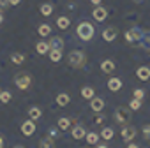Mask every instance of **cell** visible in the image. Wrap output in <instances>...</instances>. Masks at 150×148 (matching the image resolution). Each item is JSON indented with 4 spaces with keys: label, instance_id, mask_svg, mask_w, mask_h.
<instances>
[{
    "label": "cell",
    "instance_id": "7bdbcfd3",
    "mask_svg": "<svg viewBox=\"0 0 150 148\" xmlns=\"http://www.w3.org/2000/svg\"><path fill=\"white\" fill-rule=\"evenodd\" d=\"M14 148H25V146H20V144H16V146H14Z\"/></svg>",
    "mask_w": 150,
    "mask_h": 148
},
{
    "label": "cell",
    "instance_id": "9a60e30c",
    "mask_svg": "<svg viewBox=\"0 0 150 148\" xmlns=\"http://www.w3.org/2000/svg\"><path fill=\"white\" fill-rule=\"evenodd\" d=\"M69 102H71V97H69V94L62 92V94H58V95H57V104H58V106H62V108H64V106H67Z\"/></svg>",
    "mask_w": 150,
    "mask_h": 148
},
{
    "label": "cell",
    "instance_id": "4dcf8cb0",
    "mask_svg": "<svg viewBox=\"0 0 150 148\" xmlns=\"http://www.w3.org/2000/svg\"><path fill=\"white\" fill-rule=\"evenodd\" d=\"M129 108H132V109H139L141 108V101L139 99H131V102H129Z\"/></svg>",
    "mask_w": 150,
    "mask_h": 148
},
{
    "label": "cell",
    "instance_id": "f1b7e54d",
    "mask_svg": "<svg viewBox=\"0 0 150 148\" xmlns=\"http://www.w3.org/2000/svg\"><path fill=\"white\" fill-rule=\"evenodd\" d=\"M11 99H13V94L11 92H0V102L7 104V102H11Z\"/></svg>",
    "mask_w": 150,
    "mask_h": 148
},
{
    "label": "cell",
    "instance_id": "4316f807",
    "mask_svg": "<svg viewBox=\"0 0 150 148\" xmlns=\"http://www.w3.org/2000/svg\"><path fill=\"white\" fill-rule=\"evenodd\" d=\"M50 34H51V27H50V25H46V23H44V25H41V27H39V35L48 37Z\"/></svg>",
    "mask_w": 150,
    "mask_h": 148
},
{
    "label": "cell",
    "instance_id": "d4e9b609",
    "mask_svg": "<svg viewBox=\"0 0 150 148\" xmlns=\"http://www.w3.org/2000/svg\"><path fill=\"white\" fill-rule=\"evenodd\" d=\"M50 58L51 62H58L62 58V49H50Z\"/></svg>",
    "mask_w": 150,
    "mask_h": 148
},
{
    "label": "cell",
    "instance_id": "7a4b0ae2",
    "mask_svg": "<svg viewBox=\"0 0 150 148\" xmlns=\"http://www.w3.org/2000/svg\"><path fill=\"white\" fill-rule=\"evenodd\" d=\"M67 62H69V65H72V67H83V65H85V62H87V56H85V53H83V51L74 49V51H71V53H69Z\"/></svg>",
    "mask_w": 150,
    "mask_h": 148
},
{
    "label": "cell",
    "instance_id": "b9f144b4",
    "mask_svg": "<svg viewBox=\"0 0 150 148\" xmlns=\"http://www.w3.org/2000/svg\"><path fill=\"white\" fill-rule=\"evenodd\" d=\"M97 148H108L106 144H97Z\"/></svg>",
    "mask_w": 150,
    "mask_h": 148
},
{
    "label": "cell",
    "instance_id": "ffe728a7",
    "mask_svg": "<svg viewBox=\"0 0 150 148\" xmlns=\"http://www.w3.org/2000/svg\"><path fill=\"white\" fill-rule=\"evenodd\" d=\"M57 25H58V28L65 30V28H69L71 21H69V18H65V16H60V18H57Z\"/></svg>",
    "mask_w": 150,
    "mask_h": 148
},
{
    "label": "cell",
    "instance_id": "1f68e13d",
    "mask_svg": "<svg viewBox=\"0 0 150 148\" xmlns=\"http://www.w3.org/2000/svg\"><path fill=\"white\" fill-rule=\"evenodd\" d=\"M143 137H145V141L150 144V123L143 127Z\"/></svg>",
    "mask_w": 150,
    "mask_h": 148
},
{
    "label": "cell",
    "instance_id": "44dd1931",
    "mask_svg": "<svg viewBox=\"0 0 150 148\" xmlns=\"http://www.w3.org/2000/svg\"><path fill=\"white\" fill-rule=\"evenodd\" d=\"M113 134H115V132H113V129H111V127H104V129L101 130V134H99V136H101L103 139H106V141H110V139L113 137Z\"/></svg>",
    "mask_w": 150,
    "mask_h": 148
},
{
    "label": "cell",
    "instance_id": "f6af8a7d",
    "mask_svg": "<svg viewBox=\"0 0 150 148\" xmlns=\"http://www.w3.org/2000/svg\"><path fill=\"white\" fill-rule=\"evenodd\" d=\"M0 92H2V90H0Z\"/></svg>",
    "mask_w": 150,
    "mask_h": 148
},
{
    "label": "cell",
    "instance_id": "5bb4252c",
    "mask_svg": "<svg viewBox=\"0 0 150 148\" xmlns=\"http://www.w3.org/2000/svg\"><path fill=\"white\" fill-rule=\"evenodd\" d=\"M85 136H87V132H85V129H83L81 125H76V127L72 129V137L76 139V141H78V139H83Z\"/></svg>",
    "mask_w": 150,
    "mask_h": 148
},
{
    "label": "cell",
    "instance_id": "e575fe53",
    "mask_svg": "<svg viewBox=\"0 0 150 148\" xmlns=\"http://www.w3.org/2000/svg\"><path fill=\"white\" fill-rule=\"evenodd\" d=\"M103 122H104V116H103V115H97V116H96V120H94V123H99V125H101Z\"/></svg>",
    "mask_w": 150,
    "mask_h": 148
},
{
    "label": "cell",
    "instance_id": "f35d334b",
    "mask_svg": "<svg viewBox=\"0 0 150 148\" xmlns=\"http://www.w3.org/2000/svg\"><path fill=\"white\" fill-rule=\"evenodd\" d=\"M127 148H139V146H138V144H134V143H129V146H127Z\"/></svg>",
    "mask_w": 150,
    "mask_h": 148
},
{
    "label": "cell",
    "instance_id": "74e56055",
    "mask_svg": "<svg viewBox=\"0 0 150 148\" xmlns=\"http://www.w3.org/2000/svg\"><path fill=\"white\" fill-rule=\"evenodd\" d=\"M90 2H92L94 6H99V4H101V0H90Z\"/></svg>",
    "mask_w": 150,
    "mask_h": 148
},
{
    "label": "cell",
    "instance_id": "e0dca14e",
    "mask_svg": "<svg viewBox=\"0 0 150 148\" xmlns=\"http://www.w3.org/2000/svg\"><path fill=\"white\" fill-rule=\"evenodd\" d=\"M41 115H42V111H41V108H37V106H32L30 109H28V116H30V120H39L41 118Z\"/></svg>",
    "mask_w": 150,
    "mask_h": 148
},
{
    "label": "cell",
    "instance_id": "8fae6325",
    "mask_svg": "<svg viewBox=\"0 0 150 148\" xmlns=\"http://www.w3.org/2000/svg\"><path fill=\"white\" fill-rule=\"evenodd\" d=\"M136 76H138V80H141V81H146L148 78H150V69L148 67H138V70H136Z\"/></svg>",
    "mask_w": 150,
    "mask_h": 148
},
{
    "label": "cell",
    "instance_id": "60d3db41",
    "mask_svg": "<svg viewBox=\"0 0 150 148\" xmlns=\"http://www.w3.org/2000/svg\"><path fill=\"white\" fill-rule=\"evenodd\" d=\"M0 148H4V139L0 137Z\"/></svg>",
    "mask_w": 150,
    "mask_h": 148
},
{
    "label": "cell",
    "instance_id": "52a82bcc",
    "mask_svg": "<svg viewBox=\"0 0 150 148\" xmlns=\"http://www.w3.org/2000/svg\"><path fill=\"white\" fill-rule=\"evenodd\" d=\"M34 132H35V123H34V120H27V122L21 123V134H23V136H32Z\"/></svg>",
    "mask_w": 150,
    "mask_h": 148
},
{
    "label": "cell",
    "instance_id": "f546056e",
    "mask_svg": "<svg viewBox=\"0 0 150 148\" xmlns=\"http://www.w3.org/2000/svg\"><path fill=\"white\" fill-rule=\"evenodd\" d=\"M51 13H53V7H51L50 4H42V6H41V14H42V16H50Z\"/></svg>",
    "mask_w": 150,
    "mask_h": 148
},
{
    "label": "cell",
    "instance_id": "4fadbf2b",
    "mask_svg": "<svg viewBox=\"0 0 150 148\" xmlns=\"http://www.w3.org/2000/svg\"><path fill=\"white\" fill-rule=\"evenodd\" d=\"M108 88H110L111 92H118V90L122 88V80H118V78H110V80H108Z\"/></svg>",
    "mask_w": 150,
    "mask_h": 148
},
{
    "label": "cell",
    "instance_id": "277c9868",
    "mask_svg": "<svg viewBox=\"0 0 150 148\" xmlns=\"http://www.w3.org/2000/svg\"><path fill=\"white\" fill-rule=\"evenodd\" d=\"M14 83L20 90H28L32 87V76L28 72H18L14 76Z\"/></svg>",
    "mask_w": 150,
    "mask_h": 148
},
{
    "label": "cell",
    "instance_id": "8d00e7d4",
    "mask_svg": "<svg viewBox=\"0 0 150 148\" xmlns=\"http://www.w3.org/2000/svg\"><path fill=\"white\" fill-rule=\"evenodd\" d=\"M20 2H21V0H9V4H11V6H18Z\"/></svg>",
    "mask_w": 150,
    "mask_h": 148
},
{
    "label": "cell",
    "instance_id": "7c38bea8",
    "mask_svg": "<svg viewBox=\"0 0 150 148\" xmlns=\"http://www.w3.org/2000/svg\"><path fill=\"white\" fill-rule=\"evenodd\" d=\"M48 46H50V49H62L64 48V41H62V37H51L48 41Z\"/></svg>",
    "mask_w": 150,
    "mask_h": 148
},
{
    "label": "cell",
    "instance_id": "83f0119b",
    "mask_svg": "<svg viewBox=\"0 0 150 148\" xmlns=\"http://www.w3.org/2000/svg\"><path fill=\"white\" fill-rule=\"evenodd\" d=\"M141 46L150 48V30H143V39H141Z\"/></svg>",
    "mask_w": 150,
    "mask_h": 148
},
{
    "label": "cell",
    "instance_id": "2e32d148",
    "mask_svg": "<svg viewBox=\"0 0 150 148\" xmlns=\"http://www.w3.org/2000/svg\"><path fill=\"white\" fill-rule=\"evenodd\" d=\"M101 70H103V72H108V74L113 72V70H115V62H113V60H104V62L101 63Z\"/></svg>",
    "mask_w": 150,
    "mask_h": 148
},
{
    "label": "cell",
    "instance_id": "3957f363",
    "mask_svg": "<svg viewBox=\"0 0 150 148\" xmlns=\"http://www.w3.org/2000/svg\"><path fill=\"white\" fill-rule=\"evenodd\" d=\"M141 39H143V30L138 28V27L125 32V41L129 44H132V46H141Z\"/></svg>",
    "mask_w": 150,
    "mask_h": 148
},
{
    "label": "cell",
    "instance_id": "6da1fadb",
    "mask_svg": "<svg viewBox=\"0 0 150 148\" xmlns=\"http://www.w3.org/2000/svg\"><path fill=\"white\" fill-rule=\"evenodd\" d=\"M76 34H78V37H80L81 41H90V39L94 37L96 30H94V27H92L90 23L83 21V23H80V25H78V28H76Z\"/></svg>",
    "mask_w": 150,
    "mask_h": 148
},
{
    "label": "cell",
    "instance_id": "d590c367",
    "mask_svg": "<svg viewBox=\"0 0 150 148\" xmlns=\"http://www.w3.org/2000/svg\"><path fill=\"white\" fill-rule=\"evenodd\" d=\"M57 136H58V130H57V129H50V137H53V139H55Z\"/></svg>",
    "mask_w": 150,
    "mask_h": 148
},
{
    "label": "cell",
    "instance_id": "d6a6232c",
    "mask_svg": "<svg viewBox=\"0 0 150 148\" xmlns=\"http://www.w3.org/2000/svg\"><path fill=\"white\" fill-rule=\"evenodd\" d=\"M132 97H134V99H139V101H141V99L145 97V90H141V88H136V90L132 92Z\"/></svg>",
    "mask_w": 150,
    "mask_h": 148
},
{
    "label": "cell",
    "instance_id": "30bf717a",
    "mask_svg": "<svg viewBox=\"0 0 150 148\" xmlns=\"http://www.w3.org/2000/svg\"><path fill=\"white\" fill-rule=\"evenodd\" d=\"M90 108H92V111L99 113V111L104 109V101L99 99V97H92V99H90Z\"/></svg>",
    "mask_w": 150,
    "mask_h": 148
},
{
    "label": "cell",
    "instance_id": "603a6c76",
    "mask_svg": "<svg viewBox=\"0 0 150 148\" xmlns=\"http://www.w3.org/2000/svg\"><path fill=\"white\" fill-rule=\"evenodd\" d=\"M99 134H96V132H88L87 136H85V139H87V143L88 144H97V141H99Z\"/></svg>",
    "mask_w": 150,
    "mask_h": 148
},
{
    "label": "cell",
    "instance_id": "ba28073f",
    "mask_svg": "<svg viewBox=\"0 0 150 148\" xmlns=\"http://www.w3.org/2000/svg\"><path fill=\"white\" fill-rule=\"evenodd\" d=\"M117 28L115 27H108V28H104L103 30V39L106 41V42H111V41H115V37H117Z\"/></svg>",
    "mask_w": 150,
    "mask_h": 148
},
{
    "label": "cell",
    "instance_id": "d6986e66",
    "mask_svg": "<svg viewBox=\"0 0 150 148\" xmlns=\"http://www.w3.org/2000/svg\"><path fill=\"white\" fill-rule=\"evenodd\" d=\"M81 97H83V99H88V101H90L92 97H96L94 88H92V87H83V88H81Z\"/></svg>",
    "mask_w": 150,
    "mask_h": 148
},
{
    "label": "cell",
    "instance_id": "cb8c5ba5",
    "mask_svg": "<svg viewBox=\"0 0 150 148\" xmlns=\"http://www.w3.org/2000/svg\"><path fill=\"white\" fill-rule=\"evenodd\" d=\"M11 62L16 63V65H20V63L25 62V55H21V53H13V55H11Z\"/></svg>",
    "mask_w": 150,
    "mask_h": 148
},
{
    "label": "cell",
    "instance_id": "ee69618b",
    "mask_svg": "<svg viewBox=\"0 0 150 148\" xmlns=\"http://www.w3.org/2000/svg\"><path fill=\"white\" fill-rule=\"evenodd\" d=\"M134 2H141V0H134Z\"/></svg>",
    "mask_w": 150,
    "mask_h": 148
},
{
    "label": "cell",
    "instance_id": "836d02e7",
    "mask_svg": "<svg viewBox=\"0 0 150 148\" xmlns=\"http://www.w3.org/2000/svg\"><path fill=\"white\" fill-rule=\"evenodd\" d=\"M7 6H11V4H9V0H0V11L7 9Z\"/></svg>",
    "mask_w": 150,
    "mask_h": 148
},
{
    "label": "cell",
    "instance_id": "5b68a950",
    "mask_svg": "<svg viewBox=\"0 0 150 148\" xmlns=\"http://www.w3.org/2000/svg\"><path fill=\"white\" fill-rule=\"evenodd\" d=\"M131 116H132V113H131V109L129 108H117V111H115V120H117V123H120V125H127L129 122H131Z\"/></svg>",
    "mask_w": 150,
    "mask_h": 148
},
{
    "label": "cell",
    "instance_id": "8992f818",
    "mask_svg": "<svg viewBox=\"0 0 150 148\" xmlns=\"http://www.w3.org/2000/svg\"><path fill=\"white\" fill-rule=\"evenodd\" d=\"M134 137H136V129L131 127V125H125V127L122 129V139L127 141V143H131Z\"/></svg>",
    "mask_w": 150,
    "mask_h": 148
},
{
    "label": "cell",
    "instance_id": "7402d4cb",
    "mask_svg": "<svg viewBox=\"0 0 150 148\" xmlns=\"http://www.w3.org/2000/svg\"><path fill=\"white\" fill-rule=\"evenodd\" d=\"M35 49H37V53H39V55H44V53H48V51H50V46H48V42L41 41V42H37Z\"/></svg>",
    "mask_w": 150,
    "mask_h": 148
},
{
    "label": "cell",
    "instance_id": "484cf974",
    "mask_svg": "<svg viewBox=\"0 0 150 148\" xmlns=\"http://www.w3.org/2000/svg\"><path fill=\"white\" fill-rule=\"evenodd\" d=\"M71 118H60L58 120V129H62V130H67L69 127H71Z\"/></svg>",
    "mask_w": 150,
    "mask_h": 148
},
{
    "label": "cell",
    "instance_id": "ab89813d",
    "mask_svg": "<svg viewBox=\"0 0 150 148\" xmlns=\"http://www.w3.org/2000/svg\"><path fill=\"white\" fill-rule=\"evenodd\" d=\"M2 21H4V14H2V11H0V25H2Z\"/></svg>",
    "mask_w": 150,
    "mask_h": 148
},
{
    "label": "cell",
    "instance_id": "ac0fdd59",
    "mask_svg": "<svg viewBox=\"0 0 150 148\" xmlns=\"http://www.w3.org/2000/svg\"><path fill=\"white\" fill-rule=\"evenodd\" d=\"M39 148H55V139H53V137H50V136L42 137V139H41V143H39Z\"/></svg>",
    "mask_w": 150,
    "mask_h": 148
},
{
    "label": "cell",
    "instance_id": "9c48e42d",
    "mask_svg": "<svg viewBox=\"0 0 150 148\" xmlns=\"http://www.w3.org/2000/svg\"><path fill=\"white\" fill-rule=\"evenodd\" d=\"M92 14H94V20H96V21H104V20H106V16H108V11H106L104 7L97 6V7L94 9V13H92Z\"/></svg>",
    "mask_w": 150,
    "mask_h": 148
}]
</instances>
